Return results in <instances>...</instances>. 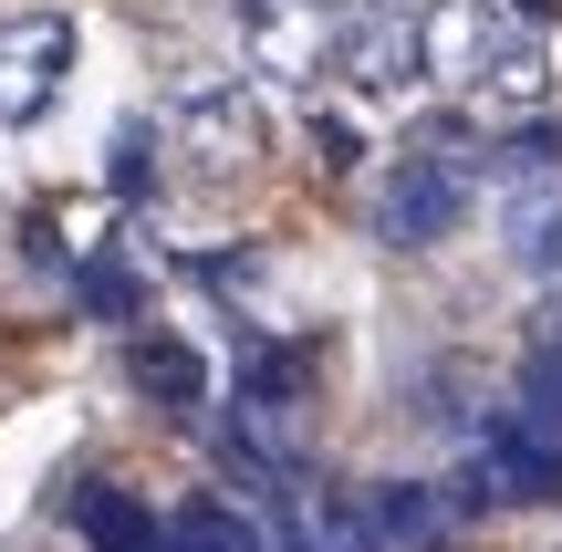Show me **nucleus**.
<instances>
[{
    "mask_svg": "<svg viewBox=\"0 0 562 552\" xmlns=\"http://www.w3.org/2000/svg\"><path fill=\"white\" fill-rule=\"evenodd\" d=\"M323 53H334V11L323 0H240V74L250 83H323Z\"/></svg>",
    "mask_w": 562,
    "mask_h": 552,
    "instance_id": "5",
    "label": "nucleus"
},
{
    "mask_svg": "<svg viewBox=\"0 0 562 552\" xmlns=\"http://www.w3.org/2000/svg\"><path fill=\"white\" fill-rule=\"evenodd\" d=\"M480 491L490 500H562V438L531 417H490L480 428Z\"/></svg>",
    "mask_w": 562,
    "mask_h": 552,
    "instance_id": "7",
    "label": "nucleus"
},
{
    "mask_svg": "<svg viewBox=\"0 0 562 552\" xmlns=\"http://www.w3.org/2000/svg\"><path fill=\"white\" fill-rule=\"evenodd\" d=\"M323 74H334L344 94H364V104H417L427 94V42H417V21H396V11H334Z\"/></svg>",
    "mask_w": 562,
    "mask_h": 552,
    "instance_id": "4",
    "label": "nucleus"
},
{
    "mask_svg": "<svg viewBox=\"0 0 562 552\" xmlns=\"http://www.w3.org/2000/svg\"><path fill=\"white\" fill-rule=\"evenodd\" d=\"M167 136L199 178H240L271 157V94L250 74H178L167 83Z\"/></svg>",
    "mask_w": 562,
    "mask_h": 552,
    "instance_id": "1",
    "label": "nucleus"
},
{
    "mask_svg": "<svg viewBox=\"0 0 562 552\" xmlns=\"http://www.w3.org/2000/svg\"><path fill=\"white\" fill-rule=\"evenodd\" d=\"M136 396H157V407H199L209 396V354L178 345V334H136Z\"/></svg>",
    "mask_w": 562,
    "mask_h": 552,
    "instance_id": "11",
    "label": "nucleus"
},
{
    "mask_svg": "<svg viewBox=\"0 0 562 552\" xmlns=\"http://www.w3.org/2000/svg\"><path fill=\"white\" fill-rule=\"evenodd\" d=\"M542 21V0H438V11L417 21V42H427V74H448V83H469L490 53H501L510 32H531Z\"/></svg>",
    "mask_w": 562,
    "mask_h": 552,
    "instance_id": "6",
    "label": "nucleus"
},
{
    "mask_svg": "<svg viewBox=\"0 0 562 552\" xmlns=\"http://www.w3.org/2000/svg\"><path fill=\"white\" fill-rule=\"evenodd\" d=\"M313 167H334V178L355 167V125L344 115H313Z\"/></svg>",
    "mask_w": 562,
    "mask_h": 552,
    "instance_id": "14",
    "label": "nucleus"
},
{
    "mask_svg": "<svg viewBox=\"0 0 562 552\" xmlns=\"http://www.w3.org/2000/svg\"><path fill=\"white\" fill-rule=\"evenodd\" d=\"M323 11H355V0H323Z\"/></svg>",
    "mask_w": 562,
    "mask_h": 552,
    "instance_id": "15",
    "label": "nucleus"
},
{
    "mask_svg": "<svg viewBox=\"0 0 562 552\" xmlns=\"http://www.w3.org/2000/svg\"><path fill=\"white\" fill-rule=\"evenodd\" d=\"M510 417H531V428H552L562 438V313L542 334H531V365H521V407Z\"/></svg>",
    "mask_w": 562,
    "mask_h": 552,
    "instance_id": "13",
    "label": "nucleus"
},
{
    "mask_svg": "<svg viewBox=\"0 0 562 552\" xmlns=\"http://www.w3.org/2000/svg\"><path fill=\"white\" fill-rule=\"evenodd\" d=\"M501 250L531 271V282H562V167L501 188Z\"/></svg>",
    "mask_w": 562,
    "mask_h": 552,
    "instance_id": "9",
    "label": "nucleus"
},
{
    "mask_svg": "<svg viewBox=\"0 0 562 552\" xmlns=\"http://www.w3.org/2000/svg\"><path fill=\"white\" fill-rule=\"evenodd\" d=\"M74 532L94 552H157V511L125 500V491H104V480H83V491H74Z\"/></svg>",
    "mask_w": 562,
    "mask_h": 552,
    "instance_id": "12",
    "label": "nucleus"
},
{
    "mask_svg": "<svg viewBox=\"0 0 562 552\" xmlns=\"http://www.w3.org/2000/svg\"><path fill=\"white\" fill-rule=\"evenodd\" d=\"M562 94V42L531 21V32H510L501 53L469 74V104H490V115H542V104Z\"/></svg>",
    "mask_w": 562,
    "mask_h": 552,
    "instance_id": "8",
    "label": "nucleus"
},
{
    "mask_svg": "<svg viewBox=\"0 0 562 552\" xmlns=\"http://www.w3.org/2000/svg\"><path fill=\"white\" fill-rule=\"evenodd\" d=\"M83 74V21L74 11H11L0 21V125H42L63 104V83Z\"/></svg>",
    "mask_w": 562,
    "mask_h": 552,
    "instance_id": "3",
    "label": "nucleus"
},
{
    "mask_svg": "<svg viewBox=\"0 0 562 552\" xmlns=\"http://www.w3.org/2000/svg\"><path fill=\"white\" fill-rule=\"evenodd\" d=\"M480 209V157H448V146H406L375 178V240L396 250H438L448 229Z\"/></svg>",
    "mask_w": 562,
    "mask_h": 552,
    "instance_id": "2",
    "label": "nucleus"
},
{
    "mask_svg": "<svg viewBox=\"0 0 562 552\" xmlns=\"http://www.w3.org/2000/svg\"><path fill=\"white\" fill-rule=\"evenodd\" d=\"M157 542H167V552H261L271 532H261V511H240L229 491H199V500H178V511H167Z\"/></svg>",
    "mask_w": 562,
    "mask_h": 552,
    "instance_id": "10",
    "label": "nucleus"
}]
</instances>
